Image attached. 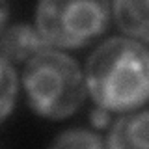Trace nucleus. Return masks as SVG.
Listing matches in <instances>:
<instances>
[{"label":"nucleus","mask_w":149,"mask_h":149,"mask_svg":"<svg viewBox=\"0 0 149 149\" xmlns=\"http://www.w3.org/2000/svg\"><path fill=\"white\" fill-rule=\"evenodd\" d=\"M19 80L9 60L0 54V123L11 114L17 99Z\"/></svg>","instance_id":"obj_7"},{"label":"nucleus","mask_w":149,"mask_h":149,"mask_svg":"<svg viewBox=\"0 0 149 149\" xmlns=\"http://www.w3.org/2000/svg\"><path fill=\"white\" fill-rule=\"evenodd\" d=\"M102 146H106L104 140L99 134L90 132L86 129L63 130L52 142V147H86V149H91V147H102Z\"/></svg>","instance_id":"obj_8"},{"label":"nucleus","mask_w":149,"mask_h":149,"mask_svg":"<svg viewBox=\"0 0 149 149\" xmlns=\"http://www.w3.org/2000/svg\"><path fill=\"white\" fill-rule=\"evenodd\" d=\"M8 17H9V4L8 0H0V34L6 30Z\"/></svg>","instance_id":"obj_10"},{"label":"nucleus","mask_w":149,"mask_h":149,"mask_svg":"<svg viewBox=\"0 0 149 149\" xmlns=\"http://www.w3.org/2000/svg\"><path fill=\"white\" fill-rule=\"evenodd\" d=\"M108 110L106 108H102V106H97L95 110L91 112V123L95 125L97 129H102V127H106L108 125Z\"/></svg>","instance_id":"obj_9"},{"label":"nucleus","mask_w":149,"mask_h":149,"mask_svg":"<svg viewBox=\"0 0 149 149\" xmlns=\"http://www.w3.org/2000/svg\"><path fill=\"white\" fill-rule=\"evenodd\" d=\"M22 86L32 110L52 121L73 116L88 93L80 65L71 56L49 47L24 63Z\"/></svg>","instance_id":"obj_2"},{"label":"nucleus","mask_w":149,"mask_h":149,"mask_svg":"<svg viewBox=\"0 0 149 149\" xmlns=\"http://www.w3.org/2000/svg\"><path fill=\"white\" fill-rule=\"evenodd\" d=\"M106 146L114 149H149V110L125 114L112 125Z\"/></svg>","instance_id":"obj_5"},{"label":"nucleus","mask_w":149,"mask_h":149,"mask_svg":"<svg viewBox=\"0 0 149 149\" xmlns=\"http://www.w3.org/2000/svg\"><path fill=\"white\" fill-rule=\"evenodd\" d=\"M47 47L49 43L37 32V28L24 22L9 26L0 34V54L15 63H26L32 56H36Z\"/></svg>","instance_id":"obj_4"},{"label":"nucleus","mask_w":149,"mask_h":149,"mask_svg":"<svg viewBox=\"0 0 149 149\" xmlns=\"http://www.w3.org/2000/svg\"><path fill=\"white\" fill-rule=\"evenodd\" d=\"M110 22L108 0H39L36 28L49 45L80 49L104 34Z\"/></svg>","instance_id":"obj_3"},{"label":"nucleus","mask_w":149,"mask_h":149,"mask_svg":"<svg viewBox=\"0 0 149 149\" xmlns=\"http://www.w3.org/2000/svg\"><path fill=\"white\" fill-rule=\"evenodd\" d=\"M84 78L97 106L136 110L149 101V50L132 37H110L90 54Z\"/></svg>","instance_id":"obj_1"},{"label":"nucleus","mask_w":149,"mask_h":149,"mask_svg":"<svg viewBox=\"0 0 149 149\" xmlns=\"http://www.w3.org/2000/svg\"><path fill=\"white\" fill-rule=\"evenodd\" d=\"M114 15L129 37L149 43V0H114Z\"/></svg>","instance_id":"obj_6"}]
</instances>
